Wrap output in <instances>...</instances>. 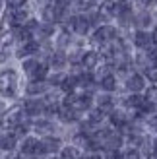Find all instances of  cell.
I'll return each instance as SVG.
<instances>
[{
	"label": "cell",
	"instance_id": "15",
	"mask_svg": "<svg viewBox=\"0 0 157 159\" xmlns=\"http://www.w3.org/2000/svg\"><path fill=\"white\" fill-rule=\"evenodd\" d=\"M97 105H99L101 113H113V97L111 95H101Z\"/></svg>",
	"mask_w": 157,
	"mask_h": 159
},
{
	"label": "cell",
	"instance_id": "13",
	"mask_svg": "<svg viewBox=\"0 0 157 159\" xmlns=\"http://www.w3.org/2000/svg\"><path fill=\"white\" fill-rule=\"evenodd\" d=\"M16 148V136L14 134H4V136H0V149L2 152H12Z\"/></svg>",
	"mask_w": 157,
	"mask_h": 159
},
{
	"label": "cell",
	"instance_id": "18",
	"mask_svg": "<svg viewBox=\"0 0 157 159\" xmlns=\"http://www.w3.org/2000/svg\"><path fill=\"white\" fill-rule=\"evenodd\" d=\"M60 157L62 159H80V153H78V149L76 148H62L60 149Z\"/></svg>",
	"mask_w": 157,
	"mask_h": 159
},
{
	"label": "cell",
	"instance_id": "3",
	"mask_svg": "<svg viewBox=\"0 0 157 159\" xmlns=\"http://www.w3.org/2000/svg\"><path fill=\"white\" fill-rule=\"evenodd\" d=\"M93 41L97 43H111L116 41V29L111 25H101L95 33H93Z\"/></svg>",
	"mask_w": 157,
	"mask_h": 159
},
{
	"label": "cell",
	"instance_id": "29",
	"mask_svg": "<svg viewBox=\"0 0 157 159\" xmlns=\"http://www.w3.org/2000/svg\"><path fill=\"white\" fill-rule=\"evenodd\" d=\"M80 159H101V155L97 152H87V153H83Z\"/></svg>",
	"mask_w": 157,
	"mask_h": 159
},
{
	"label": "cell",
	"instance_id": "36",
	"mask_svg": "<svg viewBox=\"0 0 157 159\" xmlns=\"http://www.w3.org/2000/svg\"><path fill=\"white\" fill-rule=\"evenodd\" d=\"M2 109H4V105H2V103H0V113H2Z\"/></svg>",
	"mask_w": 157,
	"mask_h": 159
},
{
	"label": "cell",
	"instance_id": "8",
	"mask_svg": "<svg viewBox=\"0 0 157 159\" xmlns=\"http://www.w3.org/2000/svg\"><path fill=\"white\" fill-rule=\"evenodd\" d=\"M97 62H99V54L97 52H93V51H87V52H83V57H82V66L85 70H93L97 66Z\"/></svg>",
	"mask_w": 157,
	"mask_h": 159
},
{
	"label": "cell",
	"instance_id": "9",
	"mask_svg": "<svg viewBox=\"0 0 157 159\" xmlns=\"http://www.w3.org/2000/svg\"><path fill=\"white\" fill-rule=\"evenodd\" d=\"M111 124L114 126V128L122 130V128H126L130 122H128V118L124 116V113H120V111H113L111 113Z\"/></svg>",
	"mask_w": 157,
	"mask_h": 159
},
{
	"label": "cell",
	"instance_id": "21",
	"mask_svg": "<svg viewBox=\"0 0 157 159\" xmlns=\"http://www.w3.org/2000/svg\"><path fill=\"white\" fill-rule=\"evenodd\" d=\"M51 64L54 66V68H62L66 64V57L62 52H54L52 57H51Z\"/></svg>",
	"mask_w": 157,
	"mask_h": 159
},
{
	"label": "cell",
	"instance_id": "16",
	"mask_svg": "<svg viewBox=\"0 0 157 159\" xmlns=\"http://www.w3.org/2000/svg\"><path fill=\"white\" fill-rule=\"evenodd\" d=\"M120 159H142V152H140V148L130 146V148H126V149H122Z\"/></svg>",
	"mask_w": 157,
	"mask_h": 159
},
{
	"label": "cell",
	"instance_id": "24",
	"mask_svg": "<svg viewBox=\"0 0 157 159\" xmlns=\"http://www.w3.org/2000/svg\"><path fill=\"white\" fill-rule=\"evenodd\" d=\"M45 76H47V64H39L37 70L33 72V80H35V82H43Z\"/></svg>",
	"mask_w": 157,
	"mask_h": 159
},
{
	"label": "cell",
	"instance_id": "14",
	"mask_svg": "<svg viewBox=\"0 0 157 159\" xmlns=\"http://www.w3.org/2000/svg\"><path fill=\"white\" fill-rule=\"evenodd\" d=\"M101 89H105L107 93H113L116 89V78L113 74H107L101 78Z\"/></svg>",
	"mask_w": 157,
	"mask_h": 159
},
{
	"label": "cell",
	"instance_id": "17",
	"mask_svg": "<svg viewBox=\"0 0 157 159\" xmlns=\"http://www.w3.org/2000/svg\"><path fill=\"white\" fill-rule=\"evenodd\" d=\"M47 91V84L45 82H31L27 85V93L29 95H41Z\"/></svg>",
	"mask_w": 157,
	"mask_h": 159
},
{
	"label": "cell",
	"instance_id": "33",
	"mask_svg": "<svg viewBox=\"0 0 157 159\" xmlns=\"http://www.w3.org/2000/svg\"><path fill=\"white\" fill-rule=\"evenodd\" d=\"M151 152H155V153H157V136L153 138V144H151Z\"/></svg>",
	"mask_w": 157,
	"mask_h": 159
},
{
	"label": "cell",
	"instance_id": "19",
	"mask_svg": "<svg viewBox=\"0 0 157 159\" xmlns=\"http://www.w3.org/2000/svg\"><path fill=\"white\" fill-rule=\"evenodd\" d=\"M136 23L140 25V29L147 27V25L151 23V14H147V12H142V14H138V16H136Z\"/></svg>",
	"mask_w": 157,
	"mask_h": 159
},
{
	"label": "cell",
	"instance_id": "27",
	"mask_svg": "<svg viewBox=\"0 0 157 159\" xmlns=\"http://www.w3.org/2000/svg\"><path fill=\"white\" fill-rule=\"evenodd\" d=\"M37 66H39L37 60H25V62H23V70H25L27 74H31V76H33V72L37 70Z\"/></svg>",
	"mask_w": 157,
	"mask_h": 159
},
{
	"label": "cell",
	"instance_id": "20",
	"mask_svg": "<svg viewBox=\"0 0 157 159\" xmlns=\"http://www.w3.org/2000/svg\"><path fill=\"white\" fill-rule=\"evenodd\" d=\"M144 76L150 80L151 84H157V64H150L144 70Z\"/></svg>",
	"mask_w": 157,
	"mask_h": 159
},
{
	"label": "cell",
	"instance_id": "35",
	"mask_svg": "<svg viewBox=\"0 0 157 159\" xmlns=\"http://www.w3.org/2000/svg\"><path fill=\"white\" fill-rule=\"evenodd\" d=\"M151 35H153V41H155V45H157V25H155V29H153Z\"/></svg>",
	"mask_w": 157,
	"mask_h": 159
},
{
	"label": "cell",
	"instance_id": "22",
	"mask_svg": "<svg viewBox=\"0 0 157 159\" xmlns=\"http://www.w3.org/2000/svg\"><path fill=\"white\" fill-rule=\"evenodd\" d=\"M144 97H146V101H150V103H153V105H157V85L147 87Z\"/></svg>",
	"mask_w": 157,
	"mask_h": 159
},
{
	"label": "cell",
	"instance_id": "25",
	"mask_svg": "<svg viewBox=\"0 0 157 159\" xmlns=\"http://www.w3.org/2000/svg\"><path fill=\"white\" fill-rule=\"evenodd\" d=\"M35 130L37 132H41V134H49L52 130V124L51 122H47V120H41V122H37L35 124Z\"/></svg>",
	"mask_w": 157,
	"mask_h": 159
},
{
	"label": "cell",
	"instance_id": "12",
	"mask_svg": "<svg viewBox=\"0 0 157 159\" xmlns=\"http://www.w3.org/2000/svg\"><path fill=\"white\" fill-rule=\"evenodd\" d=\"M126 107H130V109H136V111H140L142 109V105L146 103V97L144 95H140V93H132L130 97H126Z\"/></svg>",
	"mask_w": 157,
	"mask_h": 159
},
{
	"label": "cell",
	"instance_id": "7",
	"mask_svg": "<svg viewBox=\"0 0 157 159\" xmlns=\"http://www.w3.org/2000/svg\"><path fill=\"white\" fill-rule=\"evenodd\" d=\"M91 27V20L87 18V16H76L74 20V31L78 35H85Z\"/></svg>",
	"mask_w": 157,
	"mask_h": 159
},
{
	"label": "cell",
	"instance_id": "4",
	"mask_svg": "<svg viewBox=\"0 0 157 159\" xmlns=\"http://www.w3.org/2000/svg\"><path fill=\"white\" fill-rule=\"evenodd\" d=\"M126 87L130 93H140L146 89V76L144 74H138V72H132L126 80Z\"/></svg>",
	"mask_w": 157,
	"mask_h": 159
},
{
	"label": "cell",
	"instance_id": "1",
	"mask_svg": "<svg viewBox=\"0 0 157 159\" xmlns=\"http://www.w3.org/2000/svg\"><path fill=\"white\" fill-rule=\"evenodd\" d=\"M16 80H18V76H16L14 70H6L4 74H0V91L4 95H8V97H14Z\"/></svg>",
	"mask_w": 157,
	"mask_h": 159
},
{
	"label": "cell",
	"instance_id": "30",
	"mask_svg": "<svg viewBox=\"0 0 157 159\" xmlns=\"http://www.w3.org/2000/svg\"><path fill=\"white\" fill-rule=\"evenodd\" d=\"M16 159H37V155H33V153H25V152H21Z\"/></svg>",
	"mask_w": 157,
	"mask_h": 159
},
{
	"label": "cell",
	"instance_id": "2",
	"mask_svg": "<svg viewBox=\"0 0 157 159\" xmlns=\"http://www.w3.org/2000/svg\"><path fill=\"white\" fill-rule=\"evenodd\" d=\"M134 45L142 51H151L155 47V41H153V35L147 33L146 29H138L134 33Z\"/></svg>",
	"mask_w": 157,
	"mask_h": 159
},
{
	"label": "cell",
	"instance_id": "10",
	"mask_svg": "<svg viewBox=\"0 0 157 159\" xmlns=\"http://www.w3.org/2000/svg\"><path fill=\"white\" fill-rule=\"evenodd\" d=\"M76 85H80V82H78V76H66L64 78V82L60 84V87H62V91H64L66 95H72L74 93V89H76Z\"/></svg>",
	"mask_w": 157,
	"mask_h": 159
},
{
	"label": "cell",
	"instance_id": "34",
	"mask_svg": "<svg viewBox=\"0 0 157 159\" xmlns=\"http://www.w3.org/2000/svg\"><path fill=\"white\" fill-rule=\"evenodd\" d=\"M37 2H39V4H43V6L47 8V6H49V2H51V0H37Z\"/></svg>",
	"mask_w": 157,
	"mask_h": 159
},
{
	"label": "cell",
	"instance_id": "26",
	"mask_svg": "<svg viewBox=\"0 0 157 159\" xmlns=\"http://www.w3.org/2000/svg\"><path fill=\"white\" fill-rule=\"evenodd\" d=\"M27 132H29V126H27V124H23V122H20V124L14 128V136H16V138H23Z\"/></svg>",
	"mask_w": 157,
	"mask_h": 159
},
{
	"label": "cell",
	"instance_id": "32",
	"mask_svg": "<svg viewBox=\"0 0 157 159\" xmlns=\"http://www.w3.org/2000/svg\"><path fill=\"white\" fill-rule=\"evenodd\" d=\"M66 43H68V35H66V33H62V35H60V41H58V45H60V47H64Z\"/></svg>",
	"mask_w": 157,
	"mask_h": 159
},
{
	"label": "cell",
	"instance_id": "6",
	"mask_svg": "<svg viewBox=\"0 0 157 159\" xmlns=\"http://www.w3.org/2000/svg\"><path fill=\"white\" fill-rule=\"evenodd\" d=\"M41 146H43V152L45 153H54V152H60V149H62V142H60V138L45 136L41 140Z\"/></svg>",
	"mask_w": 157,
	"mask_h": 159
},
{
	"label": "cell",
	"instance_id": "5",
	"mask_svg": "<svg viewBox=\"0 0 157 159\" xmlns=\"http://www.w3.org/2000/svg\"><path fill=\"white\" fill-rule=\"evenodd\" d=\"M45 109H47V103L39 101V99H29V101H25V105H23V111H25L27 116H37V115L45 113Z\"/></svg>",
	"mask_w": 157,
	"mask_h": 159
},
{
	"label": "cell",
	"instance_id": "31",
	"mask_svg": "<svg viewBox=\"0 0 157 159\" xmlns=\"http://www.w3.org/2000/svg\"><path fill=\"white\" fill-rule=\"evenodd\" d=\"M150 126H151V128H153V130H157V113L150 116Z\"/></svg>",
	"mask_w": 157,
	"mask_h": 159
},
{
	"label": "cell",
	"instance_id": "28",
	"mask_svg": "<svg viewBox=\"0 0 157 159\" xmlns=\"http://www.w3.org/2000/svg\"><path fill=\"white\" fill-rule=\"evenodd\" d=\"M8 6L12 8V10H18V8H23V4H25V0H6Z\"/></svg>",
	"mask_w": 157,
	"mask_h": 159
},
{
	"label": "cell",
	"instance_id": "11",
	"mask_svg": "<svg viewBox=\"0 0 157 159\" xmlns=\"http://www.w3.org/2000/svg\"><path fill=\"white\" fill-rule=\"evenodd\" d=\"M39 142L37 138H25L21 142V152H25V153H33V155H37V149H39Z\"/></svg>",
	"mask_w": 157,
	"mask_h": 159
},
{
	"label": "cell",
	"instance_id": "23",
	"mask_svg": "<svg viewBox=\"0 0 157 159\" xmlns=\"http://www.w3.org/2000/svg\"><path fill=\"white\" fill-rule=\"evenodd\" d=\"M54 33V25L52 23H43V25H39V35L41 37H51Z\"/></svg>",
	"mask_w": 157,
	"mask_h": 159
}]
</instances>
